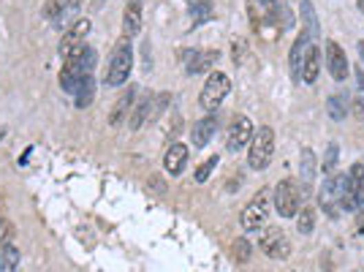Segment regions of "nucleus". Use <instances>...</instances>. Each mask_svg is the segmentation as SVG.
I'll use <instances>...</instances> for the list:
<instances>
[{
  "label": "nucleus",
  "instance_id": "nucleus-1",
  "mask_svg": "<svg viewBox=\"0 0 364 272\" xmlns=\"http://www.w3.org/2000/svg\"><path fill=\"white\" fill-rule=\"evenodd\" d=\"M95 63H98V52H95L90 44L77 46V49L65 57V66H63V71H60V88L74 95L77 88L82 85V79L92 77Z\"/></svg>",
  "mask_w": 364,
  "mask_h": 272
},
{
  "label": "nucleus",
  "instance_id": "nucleus-2",
  "mask_svg": "<svg viewBox=\"0 0 364 272\" xmlns=\"http://www.w3.org/2000/svg\"><path fill=\"white\" fill-rule=\"evenodd\" d=\"M131 71H134V44H131V39H120L114 44V49H112V55H109V66H106L103 82L109 88H120V85L128 82Z\"/></svg>",
  "mask_w": 364,
  "mask_h": 272
},
{
  "label": "nucleus",
  "instance_id": "nucleus-3",
  "mask_svg": "<svg viewBox=\"0 0 364 272\" xmlns=\"http://www.w3.org/2000/svg\"><path fill=\"white\" fill-rule=\"evenodd\" d=\"M343 188H345V175H326L323 182H321V191H318V207L321 213L332 221L340 218L343 207H340V199H343Z\"/></svg>",
  "mask_w": 364,
  "mask_h": 272
},
{
  "label": "nucleus",
  "instance_id": "nucleus-4",
  "mask_svg": "<svg viewBox=\"0 0 364 272\" xmlns=\"http://www.w3.org/2000/svg\"><path fill=\"white\" fill-rule=\"evenodd\" d=\"M340 207L345 213H359L364 207V161L351 164V169L345 175V188H343Z\"/></svg>",
  "mask_w": 364,
  "mask_h": 272
},
{
  "label": "nucleus",
  "instance_id": "nucleus-5",
  "mask_svg": "<svg viewBox=\"0 0 364 272\" xmlns=\"http://www.w3.org/2000/svg\"><path fill=\"white\" fill-rule=\"evenodd\" d=\"M270 199H272L270 188H261V191L247 202V207L242 210L239 224H242V229H245L247 234L261 231V229L267 226V218H270Z\"/></svg>",
  "mask_w": 364,
  "mask_h": 272
},
{
  "label": "nucleus",
  "instance_id": "nucleus-6",
  "mask_svg": "<svg viewBox=\"0 0 364 272\" xmlns=\"http://www.w3.org/2000/svg\"><path fill=\"white\" fill-rule=\"evenodd\" d=\"M272 155H274V131L270 126H261V128H256L253 142H250L247 166L256 169V172H264L272 164Z\"/></svg>",
  "mask_w": 364,
  "mask_h": 272
},
{
  "label": "nucleus",
  "instance_id": "nucleus-7",
  "mask_svg": "<svg viewBox=\"0 0 364 272\" xmlns=\"http://www.w3.org/2000/svg\"><path fill=\"white\" fill-rule=\"evenodd\" d=\"M272 202H274V210L280 218H296L299 207H302V188L296 180H280L277 188L272 191Z\"/></svg>",
  "mask_w": 364,
  "mask_h": 272
},
{
  "label": "nucleus",
  "instance_id": "nucleus-8",
  "mask_svg": "<svg viewBox=\"0 0 364 272\" xmlns=\"http://www.w3.org/2000/svg\"><path fill=\"white\" fill-rule=\"evenodd\" d=\"M228 93H231V79H228L223 71H212L207 77V82H204V90L199 95V104H201V109L207 115H212V112L221 109V104L226 101Z\"/></svg>",
  "mask_w": 364,
  "mask_h": 272
},
{
  "label": "nucleus",
  "instance_id": "nucleus-9",
  "mask_svg": "<svg viewBox=\"0 0 364 272\" xmlns=\"http://www.w3.org/2000/svg\"><path fill=\"white\" fill-rule=\"evenodd\" d=\"M169 104V93H163V95H144V98H139L136 104H134V112H131V117H128V126H131V131H141L155 115H158V109L163 112V106Z\"/></svg>",
  "mask_w": 364,
  "mask_h": 272
},
{
  "label": "nucleus",
  "instance_id": "nucleus-10",
  "mask_svg": "<svg viewBox=\"0 0 364 272\" xmlns=\"http://www.w3.org/2000/svg\"><path fill=\"white\" fill-rule=\"evenodd\" d=\"M323 63H326V71H329V77L334 82H345L348 79V74H351L348 55H345V49L337 44L334 39L326 41V46H323Z\"/></svg>",
  "mask_w": 364,
  "mask_h": 272
},
{
  "label": "nucleus",
  "instance_id": "nucleus-11",
  "mask_svg": "<svg viewBox=\"0 0 364 272\" xmlns=\"http://www.w3.org/2000/svg\"><path fill=\"white\" fill-rule=\"evenodd\" d=\"M253 134H256V126H253V120L250 117H236L234 120V126L228 128L226 134V150L228 153H239V150H245L250 142H253Z\"/></svg>",
  "mask_w": 364,
  "mask_h": 272
},
{
  "label": "nucleus",
  "instance_id": "nucleus-12",
  "mask_svg": "<svg viewBox=\"0 0 364 272\" xmlns=\"http://www.w3.org/2000/svg\"><path fill=\"white\" fill-rule=\"evenodd\" d=\"M259 248H261V253H267L270 259H288V256H291V242H288L285 231H280V229H274V226L267 229V231L261 234Z\"/></svg>",
  "mask_w": 364,
  "mask_h": 272
},
{
  "label": "nucleus",
  "instance_id": "nucleus-13",
  "mask_svg": "<svg viewBox=\"0 0 364 272\" xmlns=\"http://www.w3.org/2000/svg\"><path fill=\"white\" fill-rule=\"evenodd\" d=\"M90 28H92L90 19H79V22H74V25L63 33V39H60V46H57V49H60V55H63V57H68L77 46L85 44V39L90 36Z\"/></svg>",
  "mask_w": 364,
  "mask_h": 272
},
{
  "label": "nucleus",
  "instance_id": "nucleus-14",
  "mask_svg": "<svg viewBox=\"0 0 364 272\" xmlns=\"http://www.w3.org/2000/svg\"><path fill=\"white\" fill-rule=\"evenodd\" d=\"M218 57H221V52H215V49H210V52L193 49V52H188V55H185V71H188L190 77L204 74V71H210V68L218 63Z\"/></svg>",
  "mask_w": 364,
  "mask_h": 272
},
{
  "label": "nucleus",
  "instance_id": "nucleus-15",
  "mask_svg": "<svg viewBox=\"0 0 364 272\" xmlns=\"http://www.w3.org/2000/svg\"><path fill=\"white\" fill-rule=\"evenodd\" d=\"M313 44V39H310V33H299L296 36V41L291 46V55H288V74H291V79H299L302 77V63H305V55H307V46Z\"/></svg>",
  "mask_w": 364,
  "mask_h": 272
},
{
  "label": "nucleus",
  "instance_id": "nucleus-16",
  "mask_svg": "<svg viewBox=\"0 0 364 272\" xmlns=\"http://www.w3.org/2000/svg\"><path fill=\"white\" fill-rule=\"evenodd\" d=\"M321 63H323V52L313 41V44L307 46V55H305V63H302V77H299L305 85H316L318 82Z\"/></svg>",
  "mask_w": 364,
  "mask_h": 272
},
{
  "label": "nucleus",
  "instance_id": "nucleus-17",
  "mask_svg": "<svg viewBox=\"0 0 364 272\" xmlns=\"http://www.w3.org/2000/svg\"><path fill=\"white\" fill-rule=\"evenodd\" d=\"M316 175H318V155H316L310 147H305V150H302V158H299V180H302L305 193L313 191Z\"/></svg>",
  "mask_w": 364,
  "mask_h": 272
},
{
  "label": "nucleus",
  "instance_id": "nucleus-18",
  "mask_svg": "<svg viewBox=\"0 0 364 272\" xmlns=\"http://www.w3.org/2000/svg\"><path fill=\"white\" fill-rule=\"evenodd\" d=\"M141 17H144L141 0H128V3H125V11H123V39H134V36H139Z\"/></svg>",
  "mask_w": 364,
  "mask_h": 272
},
{
  "label": "nucleus",
  "instance_id": "nucleus-19",
  "mask_svg": "<svg viewBox=\"0 0 364 272\" xmlns=\"http://www.w3.org/2000/svg\"><path fill=\"white\" fill-rule=\"evenodd\" d=\"M136 101H139V88H128V90L120 95V101L114 104V109H112V115H109V126H120L123 120H128Z\"/></svg>",
  "mask_w": 364,
  "mask_h": 272
},
{
  "label": "nucleus",
  "instance_id": "nucleus-20",
  "mask_svg": "<svg viewBox=\"0 0 364 272\" xmlns=\"http://www.w3.org/2000/svg\"><path fill=\"white\" fill-rule=\"evenodd\" d=\"M163 166H166L169 175L180 177L182 172H185V166H188V144L174 142V144L166 150V155H163Z\"/></svg>",
  "mask_w": 364,
  "mask_h": 272
},
{
  "label": "nucleus",
  "instance_id": "nucleus-21",
  "mask_svg": "<svg viewBox=\"0 0 364 272\" xmlns=\"http://www.w3.org/2000/svg\"><path fill=\"white\" fill-rule=\"evenodd\" d=\"M215 131H218V120H215L212 115H204V117L190 128V142H193L196 147H207V144L212 142Z\"/></svg>",
  "mask_w": 364,
  "mask_h": 272
},
{
  "label": "nucleus",
  "instance_id": "nucleus-22",
  "mask_svg": "<svg viewBox=\"0 0 364 272\" xmlns=\"http://www.w3.org/2000/svg\"><path fill=\"white\" fill-rule=\"evenodd\" d=\"M326 115L334 120V123H343L348 115H351V98L348 93H334L326 98Z\"/></svg>",
  "mask_w": 364,
  "mask_h": 272
},
{
  "label": "nucleus",
  "instance_id": "nucleus-23",
  "mask_svg": "<svg viewBox=\"0 0 364 272\" xmlns=\"http://www.w3.org/2000/svg\"><path fill=\"white\" fill-rule=\"evenodd\" d=\"M299 11H302V19H305V33H310V39L316 41L321 36V25L318 17H316V8L310 0H299Z\"/></svg>",
  "mask_w": 364,
  "mask_h": 272
},
{
  "label": "nucleus",
  "instance_id": "nucleus-24",
  "mask_svg": "<svg viewBox=\"0 0 364 272\" xmlns=\"http://www.w3.org/2000/svg\"><path fill=\"white\" fill-rule=\"evenodd\" d=\"M296 229H299V234H313V229H316V210H313V204H302L299 207Z\"/></svg>",
  "mask_w": 364,
  "mask_h": 272
},
{
  "label": "nucleus",
  "instance_id": "nucleus-25",
  "mask_svg": "<svg viewBox=\"0 0 364 272\" xmlns=\"http://www.w3.org/2000/svg\"><path fill=\"white\" fill-rule=\"evenodd\" d=\"M92 98H95V79L88 77V79H82V85L74 93V104H77L79 109H85V106H90Z\"/></svg>",
  "mask_w": 364,
  "mask_h": 272
},
{
  "label": "nucleus",
  "instance_id": "nucleus-26",
  "mask_svg": "<svg viewBox=\"0 0 364 272\" xmlns=\"http://www.w3.org/2000/svg\"><path fill=\"white\" fill-rule=\"evenodd\" d=\"M19 267V251L8 242L0 248V272H17Z\"/></svg>",
  "mask_w": 364,
  "mask_h": 272
},
{
  "label": "nucleus",
  "instance_id": "nucleus-27",
  "mask_svg": "<svg viewBox=\"0 0 364 272\" xmlns=\"http://www.w3.org/2000/svg\"><path fill=\"white\" fill-rule=\"evenodd\" d=\"M337 161H340V144H337V142H329V144H326L323 164H321L323 175H334V172H337Z\"/></svg>",
  "mask_w": 364,
  "mask_h": 272
},
{
  "label": "nucleus",
  "instance_id": "nucleus-28",
  "mask_svg": "<svg viewBox=\"0 0 364 272\" xmlns=\"http://www.w3.org/2000/svg\"><path fill=\"white\" fill-rule=\"evenodd\" d=\"M190 17H193V28L201 22V19H210L212 17V3L210 0H199L190 6Z\"/></svg>",
  "mask_w": 364,
  "mask_h": 272
},
{
  "label": "nucleus",
  "instance_id": "nucleus-29",
  "mask_svg": "<svg viewBox=\"0 0 364 272\" xmlns=\"http://www.w3.org/2000/svg\"><path fill=\"white\" fill-rule=\"evenodd\" d=\"M218 158L221 155H210L199 169H196V175H193V180L196 182H207L210 177H212V172H215V166H218Z\"/></svg>",
  "mask_w": 364,
  "mask_h": 272
},
{
  "label": "nucleus",
  "instance_id": "nucleus-30",
  "mask_svg": "<svg viewBox=\"0 0 364 272\" xmlns=\"http://www.w3.org/2000/svg\"><path fill=\"white\" fill-rule=\"evenodd\" d=\"M250 251H253V248H250V242H247V240H245V237H239V240H236V242H234V259H236V262H239V264H242V262H247V259H250Z\"/></svg>",
  "mask_w": 364,
  "mask_h": 272
},
{
  "label": "nucleus",
  "instance_id": "nucleus-31",
  "mask_svg": "<svg viewBox=\"0 0 364 272\" xmlns=\"http://www.w3.org/2000/svg\"><path fill=\"white\" fill-rule=\"evenodd\" d=\"M63 8H65V0H46L44 17H46V19H60Z\"/></svg>",
  "mask_w": 364,
  "mask_h": 272
},
{
  "label": "nucleus",
  "instance_id": "nucleus-32",
  "mask_svg": "<svg viewBox=\"0 0 364 272\" xmlns=\"http://www.w3.org/2000/svg\"><path fill=\"white\" fill-rule=\"evenodd\" d=\"M14 234H17L14 224H11L8 218H0V245H8V242L14 240Z\"/></svg>",
  "mask_w": 364,
  "mask_h": 272
},
{
  "label": "nucleus",
  "instance_id": "nucleus-33",
  "mask_svg": "<svg viewBox=\"0 0 364 272\" xmlns=\"http://www.w3.org/2000/svg\"><path fill=\"white\" fill-rule=\"evenodd\" d=\"M356 101H364V71L356 68Z\"/></svg>",
  "mask_w": 364,
  "mask_h": 272
},
{
  "label": "nucleus",
  "instance_id": "nucleus-34",
  "mask_svg": "<svg viewBox=\"0 0 364 272\" xmlns=\"http://www.w3.org/2000/svg\"><path fill=\"white\" fill-rule=\"evenodd\" d=\"M356 115L362 117V123H364V101H356Z\"/></svg>",
  "mask_w": 364,
  "mask_h": 272
},
{
  "label": "nucleus",
  "instance_id": "nucleus-35",
  "mask_svg": "<svg viewBox=\"0 0 364 272\" xmlns=\"http://www.w3.org/2000/svg\"><path fill=\"white\" fill-rule=\"evenodd\" d=\"M359 55H362V60H364V41H359Z\"/></svg>",
  "mask_w": 364,
  "mask_h": 272
},
{
  "label": "nucleus",
  "instance_id": "nucleus-36",
  "mask_svg": "<svg viewBox=\"0 0 364 272\" xmlns=\"http://www.w3.org/2000/svg\"><path fill=\"white\" fill-rule=\"evenodd\" d=\"M3 134H6V128H0V139H3Z\"/></svg>",
  "mask_w": 364,
  "mask_h": 272
},
{
  "label": "nucleus",
  "instance_id": "nucleus-37",
  "mask_svg": "<svg viewBox=\"0 0 364 272\" xmlns=\"http://www.w3.org/2000/svg\"><path fill=\"white\" fill-rule=\"evenodd\" d=\"M0 210H3V196H0Z\"/></svg>",
  "mask_w": 364,
  "mask_h": 272
}]
</instances>
